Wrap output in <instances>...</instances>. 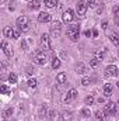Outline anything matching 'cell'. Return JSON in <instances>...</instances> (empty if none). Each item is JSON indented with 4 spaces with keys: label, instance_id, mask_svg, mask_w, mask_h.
<instances>
[{
    "label": "cell",
    "instance_id": "1",
    "mask_svg": "<svg viewBox=\"0 0 119 121\" xmlns=\"http://www.w3.org/2000/svg\"><path fill=\"white\" fill-rule=\"evenodd\" d=\"M67 35L71 41H77L79 39V35H80V27L76 26V24H71L67 27Z\"/></svg>",
    "mask_w": 119,
    "mask_h": 121
},
{
    "label": "cell",
    "instance_id": "2",
    "mask_svg": "<svg viewBox=\"0 0 119 121\" xmlns=\"http://www.w3.org/2000/svg\"><path fill=\"white\" fill-rule=\"evenodd\" d=\"M41 48L45 49V51H49L51 49V38H49V34H42L41 35Z\"/></svg>",
    "mask_w": 119,
    "mask_h": 121
},
{
    "label": "cell",
    "instance_id": "3",
    "mask_svg": "<svg viewBox=\"0 0 119 121\" xmlns=\"http://www.w3.org/2000/svg\"><path fill=\"white\" fill-rule=\"evenodd\" d=\"M118 73H119V69L115 65H109L105 69V76L107 78H115V76H118Z\"/></svg>",
    "mask_w": 119,
    "mask_h": 121
},
{
    "label": "cell",
    "instance_id": "4",
    "mask_svg": "<svg viewBox=\"0 0 119 121\" xmlns=\"http://www.w3.org/2000/svg\"><path fill=\"white\" fill-rule=\"evenodd\" d=\"M34 62H35L36 65H45V63H46V54L42 52V51L36 52V55H35V58H34Z\"/></svg>",
    "mask_w": 119,
    "mask_h": 121
},
{
    "label": "cell",
    "instance_id": "5",
    "mask_svg": "<svg viewBox=\"0 0 119 121\" xmlns=\"http://www.w3.org/2000/svg\"><path fill=\"white\" fill-rule=\"evenodd\" d=\"M73 18H74V16H73V10H71V9H67V10L63 13V16H62V20H63V23H66V24H70V23L73 21Z\"/></svg>",
    "mask_w": 119,
    "mask_h": 121
},
{
    "label": "cell",
    "instance_id": "6",
    "mask_svg": "<svg viewBox=\"0 0 119 121\" xmlns=\"http://www.w3.org/2000/svg\"><path fill=\"white\" fill-rule=\"evenodd\" d=\"M104 111H105V113H108V114H115V113H118V103L109 101V103L105 106Z\"/></svg>",
    "mask_w": 119,
    "mask_h": 121
},
{
    "label": "cell",
    "instance_id": "7",
    "mask_svg": "<svg viewBox=\"0 0 119 121\" xmlns=\"http://www.w3.org/2000/svg\"><path fill=\"white\" fill-rule=\"evenodd\" d=\"M87 9H88V4H87V3H83V1H80V3L77 4V14H79L80 17H83V16L87 13Z\"/></svg>",
    "mask_w": 119,
    "mask_h": 121
},
{
    "label": "cell",
    "instance_id": "8",
    "mask_svg": "<svg viewBox=\"0 0 119 121\" xmlns=\"http://www.w3.org/2000/svg\"><path fill=\"white\" fill-rule=\"evenodd\" d=\"M51 20H52V17H51L49 13L42 11V13H39V16H38V21H39V23H49Z\"/></svg>",
    "mask_w": 119,
    "mask_h": 121
},
{
    "label": "cell",
    "instance_id": "9",
    "mask_svg": "<svg viewBox=\"0 0 119 121\" xmlns=\"http://www.w3.org/2000/svg\"><path fill=\"white\" fill-rule=\"evenodd\" d=\"M3 34H4L6 38H14V35H16V30H13L11 27H4Z\"/></svg>",
    "mask_w": 119,
    "mask_h": 121
},
{
    "label": "cell",
    "instance_id": "10",
    "mask_svg": "<svg viewBox=\"0 0 119 121\" xmlns=\"http://www.w3.org/2000/svg\"><path fill=\"white\" fill-rule=\"evenodd\" d=\"M102 93H104V96H105V97H111V96H112V86H111L109 83L104 85V89H102Z\"/></svg>",
    "mask_w": 119,
    "mask_h": 121
},
{
    "label": "cell",
    "instance_id": "11",
    "mask_svg": "<svg viewBox=\"0 0 119 121\" xmlns=\"http://www.w3.org/2000/svg\"><path fill=\"white\" fill-rule=\"evenodd\" d=\"M60 28H62V23H60V21H55V23L52 24V32H53V34L59 35Z\"/></svg>",
    "mask_w": 119,
    "mask_h": 121
},
{
    "label": "cell",
    "instance_id": "12",
    "mask_svg": "<svg viewBox=\"0 0 119 121\" xmlns=\"http://www.w3.org/2000/svg\"><path fill=\"white\" fill-rule=\"evenodd\" d=\"M27 24H28V18H27L25 16H21V17L17 18V26H18V27H24V26H27Z\"/></svg>",
    "mask_w": 119,
    "mask_h": 121
},
{
    "label": "cell",
    "instance_id": "13",
    "mask_svg": "<svg viewBox=\"0 0 119 121\" xmlns=\"http://www.w3.org/2000/svg\"><path fill=\"white\" fill-rule=\"evenodd\" d=\"M1 48H3V51H4V54H6L7 56H11V55H13V51L10 49V47L7 45V42H6V41H3V42H1Z\"/></svg>",
    "mask_w": 119,
    "mask_h": 121
},
{
    "label": "cell",
    "instance_id": "14",
    "mask_svg": "<svg viewBox=\"0 0 119 121\" xmlns=\"http://www.w3.org/2000/svg\"><path fill=\"white\" fill-rule=\"evenodd\" d=\"M66 79H67V75H66L64 72H60L59 75L56 76V82H58L59 85H63V83L66 82Z\"/></svg>",
    "mask_w": 119,
    "mask_h": 121
},
{
    "label": "cell",
    "instance_id": "15",
    "mask_svg": "<svg viewBox=\"0 0 119 121\" xmlns=\"http://www.w3.org/2000/svg\"><path fill=\"white\" fill-rule=\"evenodd\" d=\"M109 38H111V41H112V44L118 47V45H119V35H118V34H116V32H112V34L109 35Z\"/></svg>",
    "mask_w": 119,
    "mask_h": 121
},
{
    "label": "cell",
    "instance_id": "16",
    "mask_svg": "<svg viewBox=\"0 0 119 121\" xmlns=\"http://www.w3.org/2000/svg\"><path fill=\"white\" fill-rule=\"evenodd\" d=\"M45 117H48V110H46L45 106H41V108H39V118H45Z\"/></svg>",
    "mask_w": 119,
    "mask_h": 121
},
{
    "label": "cell",
    "instance_id": "17",
    "mask_svg": "<svg viewBox=\"0 0 119 121\" xmlns=\"http://www.w3.org/2000/svg\"><path fill=\"white\" fill-rule=\"evenodd\" d=\"M28 7H30L31 10H38V9L41 7V4H39V0H34V1H31Z\"/></svg>",
    "mask_w": 119,
    "mask_h": 121
},
{
    "label": "cell",
    "instance_id": "18",
    "mask_svg": "<svg viewBox=\"0 0 119 121\" xmlns=\"http://www.w3.org/2000/svg\"><path fill=\"white\" fill-rule=\"evenodd\" d=\"M71 120V113L70 111H63L62 113V121H70Z\"/></svg>",
    "mask_w": 119,
    "mask_h": 121
},
{
    "label": "cell",
    "instance_id": "19",
    "mask_svg": "<svg viewBox=\"0 0 119 121\" xmlns=\"http://www.w3.org/2000/svg\"><path fill=\"white\" fill-rule=\"evenodd\" d=\"M95 118H97V120L104 121V120H105V111H101V110L95 111Z\"/></svg>",
    "mask_w": 119,
    "mask_h": 121
},
{
    "label": "cell",
    "instance_id": "20",
    "mask_svg": "<svg viewBox=\"0 0 119 121\" xmlns=\"http://www.w3.org/2000/svg\"><path fill=\"white\" fill-rule=\"evenodd\" d=\"M76 72H77L79 75H83V73L86 72V68H84V65H83V63H79V65H76Z\"/></svg>",
    "mask_w": 119,
    "mask_h": 121
},
{
    "label": "cell",
    "instance_id": "21",
    "mask_svg": "<svg viewBox=\"0 0 119 121\" xmlns=\"http://www.w3.org/2000/svg\"><path fill=\"white\" fill-rule=\"evenodd\" d=\"M8 82H10L11 85H14V83H17V75H16L14 72H11V73L8 75Z\"/></svg>",
    "mask_w": 119,
    "mask_h": 121
},
{
    "label": "cell",
    "instance_id": "22",
    "mask_svg": "<svg viewBox=\"0 0 119 121\" xmlns=\"http://www.w3.org/2000/svg\"><path fill=\"white\" fill-rule=\"evenodd\" d=\"M14 113V110H13V107H10V108H7V110H4L3 111V118H7V117H10L11 114Z\"/></svg>",
    "mask_w": 119,
    "mask_h": 121
},
{
    "label": "cell",
    "instance_id": "23",
    "mask_svg": "<svg viewBox=\"0 0 119 121\" xmlns=\"http://www.w3.org/2000/svg\"><path fill=\"white\" fill-rule=\"evenodd\" d=\"M105 52H107V49L104 48V49H99V51H97V54H95V55H97V58H98L99 60H102V58L105 56Z\"/></svg>",
    "mask_w": 119,
    "mask_h": 121
},
{
    "label": "cell",
    "instance_id": "24",
    "mask_svg": "<svg viewBox=\"0 0 119 121\" xmlns=\"http://www.w3.org/2000/svg\"><path fill=\"white\" fill-rule=\"evenodd\" d=\"M60 66V59L59 58H53L52 59V69H58Z\"/></svg>",
    "mask_w": 119,
    "mask_h": 121
},
{
    "label": "cell",
    "instance_id": "25",
    "mask_svg": "<svg viewBox=\"0 0 119 121\" xmlns=\"http://www.w3.org/2000/svg\"><path fill=\"white\" fill-rule=\"evenodd\" d=\"M99 62H101V60L98 59V58H92V59L90 60V66H91V68H97V66L99 65Z\"/></svg>",
    "mask_w": 119,
    "mask_h": 121
},
{
    "label": "cell",
    "instance_id": "26",
    "mask_svg": "<svg viewBox=\"0 0 119 121\" xmlns=\"http://www.w3.org/2000/svg\"><path fill=\"white\" fill-rule=\"evenodd\" d=\"M56 3H58V0H46V1H45V6L49 7V9H52V7H55Z\"/></svg>",
    "mask_w": 119,
    "mask_h": 121
},
{
    "label": "cell",
    "instance_id": "27",
    "mask_svg": "<svg viewBox=\"0 0 119 121\" xmlns=\"http://www.w3.org/2000/svg\"><path fill=\"white\" fill-rule=\"evenodd\" d=\"M84 101H86V104H87V106H91V104L94 103V96H92V94H90V96H87Z\"/></svg>",
    "mask_w": 119,
    "mask_h": 121
},
{
    "label": "cell",
    "instance_id": "28",
    "mask_svg": "<svg viewBox=\"0 0 119 121\" xmlns=\"http://www.w3.org/2000/svg\"><path fill=\"white\" fill-rule=\"evenodd\" d=\"M0 91H1L3 94H10V89H8L6 85H1V87H0Z\"/></svg>",
    "mask_w": 119,
    "mask_h": 121
},
{
    "label": "cell",
    "instance_id": "29",
    "mask_svg": "<svg viewBox=\"0 0 119 121\" xmlns=\"http://www.w3.org/2000/svg\"><path fill=\"white\" fill-rule=\"evenodd\" d=\"M62 100H63V103H70L73 99H71V97H70V94L67 93V94H64V96L62 97Z\"/></svg>",
    "mask_w": 119,
    "mask_h": 121
},
{
    "label": "cell",
    "instance_id": "30",
    "mask_svg": "<svg viewBox=\"0 0 119 121\" xmlns=\"http://www.w3.org/2000/svg\"><path fill=\"white\" fill-rule=\"evenodd\" d=\"M67 93H69V94H70V97H71V99H73V100H74V99H76V97H77V90H76V89H70V90L67 91Z\"/></svg>",
    "mask_w": 119,
    "mask_h": 121
},
{
    "label": "cell",
    "instance_id": "31",
    "mask_svg": "<svg viewBox=\"0 0 119 121\" xmlns=\"http://www.w3.org/2000/svg\"><path fill=\"white\" fill-rule=\"evenodd\" d=\"M90 83H91L90 78H83V80H81V85H83V86H88Z\"/></svg>",
    "mask_w": 119,
    "mask_h": 121
},
{
    "label": "cell",
    "instance_id": "32",
    "mask_svg": "<svg viewBox=\"0 0 119 121\" xmlns=\"http://www.w3.org/2000/svg\"><path fill=\"white\" fill-rule=\"evenodd\" d=\"M48 118L49 120H53L55 118V110H49L48 111Z\"/></svg>",
    "mask_w": 119,
    "mask_h": 121
},
{
    "label": "cell",
    "instance_id": "33",
    "mask_svg": "<svg viewBox=\"0 0 119 121\" xmlns=\"http://www.w3.org/2000/svg\"><path fill=\"white\" fill-rule=\"evenodd\" d=\"M28 86L30 87H36V80L35 79H30L28 80Z\"/></svg>",
    "mask_w": 119,
    "mask_h": 121
},
{
    "label": "cell",
    "instance_id": "34",
    "mask_svg": "<svg viewBox=\"0 0 119 121\" xmlns=\"http://www.w3.org/2000/svg\"><path fill=\"white\" fill-rule=\"evenodd\" d=\"M81 113H83V116H84V117H90V116H91V113H90L88 108H83V111H81Z\"/></svg>",
    "mask_w": 119,
    "mask_h": 121
},
{
    "label": "cell",
    "instance_id": "35",
    "mask_svg": "<svg viewBox=\"0 0 119 121\" xmlns=\"http://www.w3.org/2000/svg\"><path fill=\"white\" fill-rule=\"evenodd\" d=\"M104 11V4H99L98 7H97V14H101Z\"/></svg>",
    "mask_w": 119,
    "mask_h": 121
},
{
    "label": "cell",
    "instance_id": "36",
    "mask_svg": "<svg viewBox=\"0 0 119 121\" xmlns=\"http://www.w3.org/2000/svg\"><path fill=\"white\" fill-rule=\"evenodd\" d=\"M20 31H23V32H27V31H30V26L27 24V26H24V27H20Z\"/></svg>",
    "mask_w": 119,
    "mask_h": 121
},
{
    "label": "cell",
    "instance_id": "37",
    "mask_svg": "<svg viewBox=\"0 0 119 121\" xmlns=\"http://www.w3.org/2000/svg\"><path fill=\"white\" fill-rule=\"evenodd\" d=\"M21 48H23V49H28V44H27V41H23V42H21Z\"/></svg>",
    "mask_w": 119,
    "mask_h": 121
},
{
    "label": "cell",
    "instance_id": "38",
    "mask_svg": "<svg viewBox=\"0 0 119 121\" xmlns=\"http://www.w3.org/2000/svg\"><path fill=\"white\" fill-rule=\"evenodd\" d=\"M88 6L90 7H95L97 4H95V0H88Z\"/></svg>",
    "mask_w": 119,
    "mask_h": 121
},
{
    "label": "cell",
    "instance_id": "39",
    "mask_svg": "<svg viewBox=\"0 0 119 121\" xmlns=\"http://www.w3.org/2000/svg\"><path fill=\"white\" fill-rule=\"evenodd\" d=\"M27 70H28V72H27V73H28V75H32V73H34V70H32V68H28V69H27Z\"/></svg>",
    "mask_w": 119,
    "mask_h": 121
},
{
    "label": "cell",
    "instance_id": "40",
    "mask_svg": "<svg viewBox=\"0 0 119 121\" xmlns=\"http://www.w3.org/2000/svg\"><path fill=\"white\" fill-rule=\"evenodd\" d=\"M114 13H115V14H119V4H118V7H115V10H114Z\"/></svg>",
    "mask_w": 119,
    "mask_h": 121
},
{
    "label": "cell",
    "instance_id": "41",
    "mask_svg": "<svg viewBox=\"0 0 119 121\" xmlns=\"http://www.w3.org/2000/svg\"><path fill=\"white\" fill-rule=\"evenodd\" d=\"M107 26H108V23H107V21H104V23H102V28H107Z\"/></svg>",
    "mask_w": 119,
    "mask_h": 121
},
{
    "label": "cell",
    "instance_id": "42",
    "mask_svg": "<svg viewBox=\"0 0 119 121\" xmlns=\"http://www.w3.org/2000/svg\"><path fill=\"white\" fill-rule=\"evenodd\" d=\"M92 35H94V37H97V35H98V31L94 30V31H92Z\"/></svg>",
    "mask_w": 119,
    "mask_h": 121
},
{
    "label": "cell",
    "instance_id": "43",
    "mask_svg": "<svg viewBox=\"0 0 119 121\" xmlns=\"http://www.w3.org/2000/svg\"><path fill=\"white\" fill-rule=\"evenodd\" d=\"M91 34H92L91 31H86V35H87V37H91Z\"/></svg>",
    "mask_w": 119,
    "mask_h": 121
},
{
    "label": "cell",
    "instance_id": "44",
    "mask_svg": "<svg viewBox=\"0 0 119 121\" xmlns=\"http://www.w3.org/2000/svg\"><path fill=\"white\" fill-rule=\"evenodd\" d=\"M80 1H83V3H86V1H88V0H80Z\"/></svg>",
    "mask_w": 119,
    "mask_h": 121
},
{
    "label": "cell",
    "instance_id": "45",
    "mask_svg": "<svg viewBox=\"0 0 119 121\" xmlns=\"http://www.w3.org/2000/svg\"><path fill=\"white\" fill-rule=\"evenodd\" d=\"M118 87H119V82H118Z\"/></svg>",
    "mask_w": 119,
    "mask_h": 121
},
{
    "label": "cell",
    "instance_id": "46",
    "mask_svg": "<svg viewBox=\"0 0 119 121\" xmlns=\"http://www.w3.org/2000/svg\"><path fill=\"white\" fill-rule=\"evenodd\" d=\"M3 121H6V118H4V120H3Z\"/></svg>",
    "mask_w": 119,
    "mask_h": 121
},
{
    "label": "cell",
    "instance_id": "47",
    "mask_svg": "<svg viewBox=\"0 0 119 121\" xmlns=\"http://www.w3.org/2000/svg\"><path fill=\"white\" fill-rule=\"evenodd\" d=\"M45 1H46V0H45Z\"/></svg>",
    "mask_w": 119,
    "mask_h": 121
}]
</instances>
